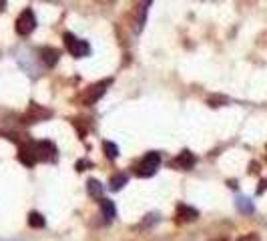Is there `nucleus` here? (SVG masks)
<instances>
[{
	"mask_svg": "<svg viewBox=\"0 0 267 241\" xmlns=\"http://www.w3.org/2000/svg\"><path fill=\"white\" fill-rule=\"evenodd\" d=\"M64 46H66V51H68L72 57H77V59L89 57V55H90V46H89V42L83 40V38H77L75 34H70V32L64 34Z\"/></svg>",
	"mask_w": 267,
	"mask_h": 241,
	"instance_id": "1",
	"label": "nucleus"
},
{
	"mask_svg": "<svg viewBox=\"0 0 267 241\" xmlns=\"http://www.w3.org/2000/svg\"><path fill=\"white\" fill-rule=\"evenodd\" d=\"M109 85H111L109 79H105V81H101V83H94V85H89V87L81 92V101H83L85 105H94V103L107 92V87H109Z\"/></svg>",
	"mask_w": 267,
	"mask_h": 241,
	"instance_id": "2",
	"label": "nucleus"
},
{
	"mask_svg": "<svg viewBox=\"0 0 267 241\" xmlns=\"http://www.w3.org/2000/svg\"><path fill=\"white\" fill-rule=\"evenodd\" d=\"M159 163H161L159 153H155V151L147 153V155L143 157V161L139 163V167H137V175L139 177H153L155 171L159 169Z\"/></svg>",
	"mask_w": 267,
	"mask_h": 241,
	"instance_id": "3",
	"label": "nucleus"
},
{
	"mask_svg": "<svg viewBox=\"0 0 267 241\" xmlns=\"http://www.w3.org/2000/svg\"><path fill=\"white\" fill-rule=\"evenodd\" d=\"M34 29H36V16H34V12H32L30 8L22 10V12L18 14V18H16V32L22 34V36H27V34H30Z\"/></svg>",
	"mask_w": 267,
	"mask_h": 241,
	"instance_id": "4",
	"label": "nucleus"
},
{
	"mask_svg": "<svg viewBox=\"0 0 267 241\" xmlns=\"http://www.w3.org/2000/svg\"><path fill=\"white\" fill-rule=\"evenodd\" d=\"M34 151H36L38 161H51V159H55V155H57V147H55L53 143H48V141L34 143Z\"/></svg>",
	"mask_w": 267,
	"mask_h": 241,
	"instance_id": "5",
	"label": "nucleus"
},
{
	"mask_svg": "<svg viewBox=\"0 0 267 241\" xmlns=\"http://www.w3.org/2000/svg\"><path fill=\"white\" fill-rule=\"evenodd\" d=\"M18 161H20L22 165H27V167H30V165H34V163L38 161L36 151H34V143L20 145V151H18Z\"/></svg>",
	"mask_w": 267,
	"mask_h": 241,
	"instance_id": "6",
	"label": "nucleus"
},
{
	"mask_svg": "<svg viewBox=\"0 0 267 241\" xmlns=\"http://www.w3.org/2000/svg\"><path fill=\"white\" fill-rule=\"evenodd\" d=\"M53 115V111H48V109H42L40 105H36V103H30V107H29V113H27V123H36V120H44V119H48Z\"/></svg>",
	"mask_w": 267,
	"mask_h": 241,
	"instance_id": "7",
	"label": "nucleus"
},
{
	"mask_svg": "<svg viewBox=\"0 0 267 241\" xmlns=\"http://www.w3.org/2000/svg\"><path fill=\"white\" fill-rule=\"evenodd\" d=\"M177 217L179 221H195L199 217V211L191 205H185V203H179L177 205Z\"/></svg>",
	"mask_w": 267,
	"mask_h": 241,
	"instance_id": "8",
	"label": "nucleus"
},
{
	"mask_svg": "<svg viewBox=\"0 0 267 241\" xmlns=\"http://www.w3.org/2000/svg\"><path fill=\"white\" fill-rule=\"evenodd\" d=\"M173 165L179 167V169H191L193 165H195V155L185 149V151H181V153L173 159Z\"/></svg>",
	"mask_w": 267,
	"mask_h": 241,
	"instance_id": "9",
	"label": "nucleus"
},
{
	"mask_svg": "<svg viewBox=\"0 0 267 241\" xmlns=\"http://www.w3.org/2000/svg\"><path fill=\"white\" fill-rule=\"evenodd\" d=\"M40 60L51 68L59 62V51L57 48H51V46H46V48H40Z\"/></svg>",
	"mask_w": 267,
	"mask_h": 241,
	"instance_id": "10",
	"label": "nucleus"
},
{
	"mask_svg": "<svg viewBox=\"0 0 267 241\" xmlns=\"http://www.w3.org/2000/svg\"><path fill=\"white\" fill-rule=\"evenodd\" d=\"M99 203H101V211H103V215H105V219H107V221H113L115 217H117L115 203H113V201H109V199H101Z\"/></svg>",
	"mask_w": 267,
	"mask_h": 241,
	"instance_id": "11",
	"label": "nucleus"
},
{
	"mask_svg": "<svg viewBox=\"0 0 267 241\" xmlns=\"http://www.w3.org/2000/svg\"><path fill=\"white\" fill-rule=\"evenodd\" d=\"M29 225L34 227V229H42L46 225V221H44V217L38 211H30L29 213Z\"/></svg>",
	"mask_w": 267,
	"mask_h": 241,
	"instance_id": "12",
	"label": "nucleus"
},
{
	"mask_svg": "<svg viewBox=\"0 0 267 241\" xmlns=\"http://www.w3.org/2000/svg\"><path fill=\"white\" fill-rule=\"evenodd\" d=\"M89 195L90 197H101L103 199V187H101V183L96 181V179H89Z\"/></svg>",
	"mask_w": 267,
	"mask_h": 241,
	"instance_id": "13",
	"label": "nucleus"
},
{
	"mask_svg": "<svg viewBox=\"0 0 267 241\" xmlns=\"http://www.w3.org/2000/svg\"><path fill=\"white\" fill-rule=\"evenodd\" d=\"M109 185H111V189H113V191H119L123 185H127V175H123V173L113 175V177H111V181H109Z\"/></svg>",
	"mask_w": 267,
	"mask_h": 241,
	"instance_id": "14",
	"label": "nucleus"
},
{
	"mask_svg": "<svg viewBox=\"0 0 267 241\" xmlns=\"http://www.w3.org/2000/svg\"><path fill=\"white\" fill-rule=\"evenodd\" d=\"M103 151H105L107 159H117V157H119V147H117L115 143H111V141H105V143H103Z\"/></svg>",
	"mask_w": 267,
	"mask_h": 241,
	"instance_id": "15",
	"label": "nucleus"
},
{
	"mask_svg": "<svg viewBox=\"0 0 267 241\" xmlns=\"http://www.w3.org/2000/svg\"><path fill=\"white\" fill-rule=\"evenodd\" d=\"M237 209L241 213H253V203L247 197H237Z\"/></svg>",
	"mask_w": 267,
	"mask_h": 241,
	"instance_id": "16",
	"label": "nucleus"
},
{
	"mask_svg": "<svg viewBox=\"0 0 267 241\" xmlns=\"http://www.w3.org/2000/svg\"><path fill=\"white\" fill-rule=\"evenodd\" d=\"M207 103H209L211 107H221V105H225V103H227V96L215 94V96H209V99H207Z\"/></svg>",
	"mask_w": 267,
	"mask_h": 241,
	"instance_id": "17",
	"label": "nucleus"
},
{
	"mask_svg": "<svg viewBox=\"0 0 267 241\" xmlns=\"http://www.w3.org/2000/svg\"><path fill=\"white\" fill-rule=\"evenodd\" d=\"M235 241H261V239H259V235H257V233H253V231H251V233L241 235V237H239V239H235Z\"/></svg>",
	"mask_w": 267,
	"mask_h": 241,
	"instance_id": "18",
	"label": "nucleus"
},
{
	"mask_svg": "<svg viewBox=\"0 0 267 241\" xmlns=\"http://www.w3.org/2000/svg\"><path fill=\"white\" fill-rule=\"evenodd\" d=\"M267 189V179H261V183H259V187H257V193L261 195V193Z\"/></svg>",
	"mask_w": 267,
	"mask_h": 241,
	"instance_id": "19",
	"label": "nucleus"
},
{
	"mask_svg": "<svg viewBox=\"0 0 267 241\" xmlns=\"http://www.w3.org/2000/svg\"><path fill=\"white\" fill-rule=\"evenodd\" d=\"M259 171V163H251L249 165V173H257Z\"/></svg>",
	"mask_w": 267,
	"mask_h": 241,
	"instance_id": "20",
	"label": "nucleus"
},
{
	"mask_svg": "<svg viewBox=\"0 0 267 241\" xmlns=\"http://www.w3.org/2000/svg\"><path fill=\"white\" fill-rule=\"evenodd\" d=\"M6 6V2H0V8H4Z\"/></svg>",
	"mask_w": 267,
	"mask_h": 241,
	"instance_id": "21",
	"label": "nucleus"
}]
</instances>
